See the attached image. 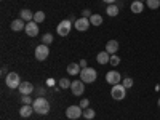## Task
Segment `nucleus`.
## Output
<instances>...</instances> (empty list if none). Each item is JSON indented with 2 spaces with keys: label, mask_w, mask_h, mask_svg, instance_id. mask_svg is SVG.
I'll use <instances>...</instances> for the list:
<instances>
[{
  "label": "nucleus",
  "mask_w": 160,
  "mask_h": 120,
  "mask_svg": "<svg viewBox=\"0 0 160 120\" xmlns=\"http://www.w3.org/2000/svg\"><path fill=\"white\" fill-rule=\"evenodd\" d=\"M32 106H34V111H35L37 114H40V115H45V114L50 112V102H48V99L43 98V96L35 98L34 102H32Z\"/></svg>",
  "instance_id": "f257e3e1"
},
{
  "label": "nucleus",
  "mask_w": 160,
  "mask_h": 120,
  "mask_svg": "<svg viewBox=\"0 0 160 120\" xmlns=\"http://www.w3.org/2000/svg\"><path fill=\"white\" fill-rule=\"evenodd\" d=\"M96 77H98V72L93 68H85L80 72V80H82L83 83H93L96 80Z\"/></svg>",
  "instance_id": "f03ea898"
},
{
  "label": "nucleus",
  "mask_w": 160,
  "mask_h": 120,
  "mask_svg": "<svg viewBox=\"0 0 160 120\" xmlns=\"http://www.w3.org/2000/svg\"><path fill=\"white\" fill-rule=\"evenodd\" d=\"M5 83L10 90H16L21 85V78H19V75L16 72H8L5 75Z\"/></svg>",
  "instance_id": "7ed1b4c3"
},
{
  "label": "nucleus",
  "mask_w": 160,
  "mask_h": 120,
  "mask_svg": "<svg viewBox=\"0 0 160 120\" xmlns=\"http://www.w3.org/2000/svg\"><path fill=\"white\" fill-rule=\"evenodd\" d=\"M111 96H112V99H115V101L125 99V96H127V88H125L122 83L112 85V88H111Z\"/></svg>",
  "instance_id": "20e7f679"
},
{
  "label": "nucleus",
  "mask_w": 160,
  "mask_h": 120,
  "mask_svg": "<svg viewBox=\"0 0 160 120\" xmlns=\"http://www.w3.org/2000/svg\"><path fill=\"white\" fill-rule=\"evenodd\" d=\"M50 55V48L45 43H40L38 47H35V59L37 61H45Z\"/></svg>",
  "instance_id": "39448f33"
},
{
  "label": "nucleus",
  "mask_w": 160,
  "mask_h": 120,
  "mask_svg": "<svg viewBox=\"0 0 160 120\" xmlns=\"http://www.w3.org/2000/svg\"><path fill=\"white\" fill-rule=\"evenodd\" d=\"M82 115H83V109L80 108V106H69V108L66 109V117L71 118V120H77Z\"/></svg>",
  "instance_id": "423d86ee"
},
{
  "label": "nucleus",
  "mask_w": 160,
  "mask_h": 120,
  "mask_svg": "<svg viewBox=\"0 0 160 120\" xmlns=\"http://www.w3.org/2000/svg\"><path fill=\"white\" fill-rule=\"evenodd\" d=\"M71 29H72V22H71L69 19H64V21H61V22L58 24L56 32H58V35H61V37H66V35H69Z\"/></svg>",
  "instance_id": "0eeeda50"
},
{
  "label": "nucleus",
  "mask_w": 160,
  "mask_h": 120,
  "mask_svg": "<svg viewBox=\"0 0 160 120\" xmlns=\"http://www.w3.org/2000/svg\"><path fill=\"white\" fill-rule=\"evenodd\" d=\"M71 91H72L74 96H82L83 91H85V83L82 80H74L71 83Z\"/></svg>",
  "instance_id": "6e6552de"
},
{
  "label": "nucleus",
  "mask_w": 160,
  "mask_h": 120,
  "mask_svg": "<svg viewBox=\"0 0 160 120\" xmlns=\"http://www.w3.org/2000/svg\"><path fill=\"white\" fill-rule=\"evenodd\" d=\"M120 80H122V75L117 71H109L106 74V82L109 85H117V83H120Z\"/></svg>",
  "instance_id": "1a4fd4ad"
},
{
  "label": "nucleus",
  "mask_w": 160,
  "mask_h": 120,
  "mask_svg": "<svg viewBox=\"0 0 160 120\" xmlns=\"http://www.w3.org/2000/svg\"><path fill=\"white\" fill-rule=\"evenodd\" d=\"M74 26H75V29L80 31V32H83V31H88V28L91 26L90 19L88 18H78L74 21Z\"/></svg>",
  "instance_id": "9d476101"
},
{
  "label": "nucleus",
  "mask_w": 160,
  "mask_h": 120,
  "mask_svg": "<svg viewBox=\"0 0 160 120\" xmlns=\"http://www.w3.org/2000/svg\"><path fill=\"white\" fill-rule=\"evenodd\" d=\"M26 35H29V37H35L38 35V24L35 21H29V22H26V29H24Z\"/></svg>",
  "instance_id": "9b49d317"
},
{
  "label": "nucleus",
  "mask_w": 160,
  "mask_h": 120,
  "mask_svg": "<svg viewBox=\"0 0 160 120\" xmlns=\"http://www.w3.org/2000/svg\"><path fill=\"white\" fill-rule=\"evenodd\" d=\"M10 29L13 31V32H19V31H22V29H26V22H24V19H13L11 22H10Z\"/></svg>",
  "instance_id": "f8f14e48"
},
{
  "label": "nucleus",
  "mask_w": 160,
  "mask_h": 120,
  "mask_svg": "<svg viewBox=\"0 0 160 120\" xmlns=\"http://www.w3.org/2000/svg\"><path fill=\"white\" fill-rule=\"evenodd\" d=\"M34 112H35V111H34V106H31V104H22V106H21V109H19V115L24 117V118L31 117Z\"/></svg>",
  "instance_id": "ddd939ff"
},
{
  "label": "nucleus",
  "mask_w": 160,
  "mask_h": 120,
  "mask_svg": "<svg viewBox=\"0 0 160 120\" xmlns=\"http://www.w3.org/2000/svg\"><path fill=\"white\" fill-rule=\"evenodd\" d=\"M18 90H19L21 95H31V93L34 91V85L31 82H21V85H19Z\"/></svg>",
  "instance_id": "4468645a"
},
{
  "label": "nucleus",
  "mask_w": 160,
  "mask_h": 120,
  "mask_svg": "<svg viewBox=\"0 0 160 120\" xmlns=\"http://www.w3.org/2000/svg\"><path fill=\"white\" fill-rule=\"evenodd\" d=\"M106 51L109 53V55H115V53L118 51V42L117 40H109L108 43H106Z\"/></svg>",
  "instance_id": "2eb2a0df"
},
{
  "label": "nucleus",
  "mask_w": 160,
  "mask_h": 120,
  "mask_svg": "<svg viewBox=\"0 0 160 120\" xmlns=\"http://www.w3.org/2000/svg\"><path fill=\"white\" fill-rule=\"evenodd\" d=\"M80 72H82V68H80L78 62H71L68 66V74L69 75H80Z\"/></svg>",
  "instance_id": "dca6fc26"
},
{
  "label": "nucleus",
  "mask_w": 160,
  "mask_h": 120,
  "mask_svg": "<svg viewBox=\"0 0 160 120\" xmlns=\"http://www.w3.org/2000/svg\"><path fill=\"white\" fill-rule=\"evenodd\" d=\"M130 10H131V13H135V15H139V13H142V10H144V3L139 2V0H135V2L130 5Z\"/></svg>",
  "instance_id": "f3484780"
},
{
  "label": "nucleus",
  "mask_w": 160,
  "mask_h": 120,
  "mask_svg": "<svg viewBox=\"0 0 160 120\" xmlns=\"http://www.w3.org/2000/svg\"><path fill=\"white\" fill-rule=\"evenodd\" d=\"M109 59H111V55L108 51H101V53H98V56H96V61L99 62V64H108L109 62Z\"/></svg>",
  "instance_id": "a211bd4d"
},
{
  "label": "nucleus",
  "mask_w": 160,
  "mask_h": 120,
  "mask_svg": "<svg viewBox=\"0 0 160 120\" xmlns=\"http://www.w3.org/2000/svg\"><path fill=\"white\" fill-rule=\"evenodd\" d=\"M19 16H21V19H24L26 22H29V21H34V13H32L31 10H28V8L21 10Z\"/></svg>",
  "instance_id": "6ab92c4d"
},
{
  "label": "nucleus",
  "mask_w": 160,
  "mask_h": 120,
  "mask_svg": "<svg viewBox=\"0 0 160 120\" xmlns=\"http://www.w3.org/2000/svg\"><path fill=\"white\" fill-rule=\"evenodd\" d=\"M118 5H115V3H112V5H108V8H106V13H108V16H111V18H115L117 15H118Z\"/></svg>",
  "instance_id": "aec40b11"
},
{
  "label": "nucleus",
  "mask_w": 160,
  "mask_h": 120,
  "mask_svg": "<svg viewBox=\"0 0 160 120\" xmlns=\"http://www.w3.org/2000/svg\"><path fill=\"white\" fill-rule=\"evenodd\" d=\"M90 22H91V26H101L102 24V16L101 15H96V13H93L91 18H90Z\"/></svg>",
  "instance_id": "412c9836"
},
{
  "label": "nucleus",
  "mask_w": 160,
  "mask_h": 120,
  "mask_svg": "<svg viewBox=\"0 0 160 120\" xmlns=\"http://www.w3.org/2000/svg\"><path fill=\"white\" fill-rule=\"evenodd\" d=\"M95 115H96L95 109H91V108H87V109H83V115H82V117H85L87 120H93V118H95Z\"/></svg>",
  "instance_id": "4be33fe9"
},
{
  "label": "nucleus",
  "mask_w": 160,
  "mask_h": 120,
  "mask_svg": "<svg viewBox=\"0 0 160 120\" xmlns=\"http://www.w3.org/2000/svg\"><path fill=\"white\" fill-rule=\"evenodd\" d=\"M34 21L38 24V22H43L45 21V13L43 11H35L34 13Z\"/></svg>",
  "instance_id": "5701e85b"
},
{
  "label": "nucleus",
  "mask_w": 160,
  "mask_h": 120,
  "mask_svg": "<svg viewBox=\"0 0 160 120\" xmlns=\"http://www.w3.org/2000/svg\"><path fill=\"white\" fill-rule=\"evenodd\" d=\"M146 5H148L151 10H157L160 7V0H146Z\"/></svg>",
  "instance_id": "b1692460"
},
{
  "label": "nucleus",
  "mask_w": 160,
  "mask_h": 120,
  "mask_svg": "<svg viewBox=\"0 0 160 120\" xmlns=\"http://www.w3.org/2000/svg\"><path fill=\"white\" fill-rule=\"evenodd\" d=\"M42 43H45V45H50V43H53V35H51L50 32H47V34L42 37Z\"/></svg>",
  "instance_id": "393cba45"
},
{
  "label": "nucleus",
  "mask_w": 160,
  "mask_h": 120,
  "mask_svg": "<svg viewBox=\"0 0 160 120\" xmlns=\"http://www.w3.org/2000/svg\"><path fill=\"white\" fill-rule=\"evenodd\" d=\"M21 101H22V104H31V106L34 102V99L31 98V95H21Z\"/></svg>",
  "instance_id": "a878e982"
},
{
  "label": "nucleus",
  "mask_w": 160,
  "mask_h": 120,
  "mask_svg": "<svg viewBox=\"0 0 160 120\" xmlns=\"http://www.w3.org/2000/svg\"><path fill=\"white\" fill-rule=\"evenodd\" d=\"M71 83H72V82H69L68 78H61V80H59V87H61L62 90H64V88H71Z\"/></svg>",
  "instance_id": "bb28decb"
},
{
  "label": "nucleus",
  "mask_w": 160,
  "mask_h": 120,
  "mask_svg": "<svg viewBox=\"0 0 160 120\" xmlns=\"http://www.w3.org/2000/svg\"><path fill=\"white\" fill-rule=\"evenodd\" d=\"M122 85L128 90V88H131L133 87V78H130V77H127V78H123V82H122Z\"/></svg>",
  "instance_id": "cd10ccee"
},
{
  "label": "nucleus",
  "mask_w": 160,
  "mask_h": 120,
  "mask_svg": "<svg viewBox=\"0 0 160 120\" xmlns=\"http://www.w3.org/2000/svg\"><path fill=\"white\" fill-rule=\"evenodd\" d=\"M109 64H111V66H118V64H120V58H118L117 55H112L111 59H109Z\"/></svg>",
  "instance_id": "c85d7f7f"
},
{
  "label": "nucleus",
  "mask_w": 160,
  "mask_h": 120,
  "mask_svg": "<svg viewBox=\"0 0 160 120\" xmlns=\"http://www.w3.org/2000/svg\"><path fill=\"white\" fill-rule=\"evenodd\" d=\"M80 108H82V109H87L88 108V106H90V99H80Z\"/></svg>",
  "instance_id": "c756f323"
},
{
  "label": "nucleus",
  "mask_w": 160,
  "mask_h": 120,
  "mask_svg": "<svg viewBox=\"0 0 160 120\" xmlns=\"http://www.w3.org/2000/svg\"><path fill=\"white\" fill-rule=\"evenodd\" d=\"M91 15H93V13H91V11H90L88 8L82 11V18H88V19H90V18H91Z\"/></svg>",
  "instance_id": "7c9ffc66"
},
{
  "label": "nucleus",
  "mask_w": 160,
  "mask_h": 120,
  "mask_svg": "<svg viewBox=\"0 0 160 120\" xmlns=\"http://www.w3.org/2000/svg\"><path fill=\"white\" fill-rule=\"evenodd\" d=\"M80 68H82V69H85V68H88V66H87V59H80Z\"/></svg>",
  "instance_id": "2f4dec72"
},
{
  "label": "nucleus",
  "mask_w": 160,
  "mask_h": 120,
  "mask_svg": "<svg viewBox=\"0 0 160 120\" xmlns=\"http://www.w3.org/2000/svg\"><path fill=\"white\" fill-rule=\"evenodd\" d=\"M102 2H106L108 5H112V3H115V2H117V0H102Z\"/></svg>",
  "instance_id": "473e14b6"
},
{
  "label": "nucleus",
  "mask_w": 160,
  "mask_h": 120,
  "mask_svg": "<svg viewBox=\"0 0 160 120\" xmlns=\"http://www.w3.org/2000/svg\"><path fill=\"white\" fill-rule=\"evenodd\" d=\"M157 106H158V108H160V98H158V101H157Z\"/></svg>",
  "instance_id": "72a5a7b5"
},
{
  "label": "nucleus",
  "mask_w": 160,
  "mask_h": 120,
  "mask_svg": "<svg viewBox=\"0 0 160 120\" xmlns=\"http://www.w3.org/2000/svg\"><path fill=\"white\" fill-rule=\"evenodd\" d=\"M139 2H146V0H139Z\"/></svg>",
  "instance_id": "f704fd0d"
}]
</instances>
